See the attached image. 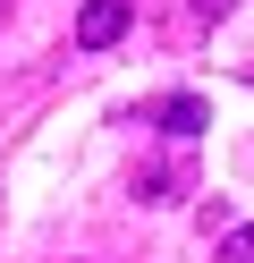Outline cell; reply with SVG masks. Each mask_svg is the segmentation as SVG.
I'll list each match as a JSON object with an SVG mask.
<instances>
[{
  "label": "cell",
  "mask_w": 254,
  "mask_h": 263,
  "mask_svg": "<svg viewBox=\"0 0 254 263\" xmlns=\"http://www.w3.org/2000/svg\"><path fill=\"white\" fill-rule=\"evenodd\" d=\"M127 195H135V204H186V195H203L195 144H161V153H144L135 178H127Z\"/></svg>",
  "instance_id": "1"
},
{
  "label": "cell",
  "mask_w": 254,
  "mask_h": 263,
  "mask_svg": "<svg viewBox=\"0 0 254 263\" xmlns=\"http://www.w3.org/2000/svg\"><path fill=\"white\" fill-rule=\"evenodd\" d=\"M135 127H161L169 144H195L212 127V110H203V93H161V102H135Z\"/></svg>",
  "instance_id": "2"
},
{
  "label": "cell",
  "mask_w": 254,
  "mask_h": 263,
  "mask_svg": "<svg viewBox=\"0 0 254 263\" xmlns=\"http://www.w3.org/2000/svg\"><path fill=\"white\" fill-rule=\"evenodd\" d=\"M127 17H135L127 0H85L76 9V51H110V43L127 34Z\"/></svg>",
  "instance_id": "3"
},
{
  "label": "cell",
  "mask_w": 254,
  "mask_h": 263,
  "mask_svg": "<svg viewBox=\"0 0 254 263\" xmlns=\"http://www.w3.org/2000/svg\"><path fill=\"white\" fill-rule=\"evenodd\" d=\"M212 263H254V221H229V229H220V255Z\"/></svg>",
  "instance_id": "4"
},
{
  "label": "cell",
  "mask_w": 254,
  "mask_h": 263,
  "mask_svg": "<svg viewBox=\"0 0 254 263\" xmlns=\"http://www.w3.org/2000/svg\"><path fill=\"white\" fill-rule=\"evenodd\" d=\"M229 9H237V0H186V26H220Z\"/></svg>",
  "instance_id": "5"
}]
</instances>
